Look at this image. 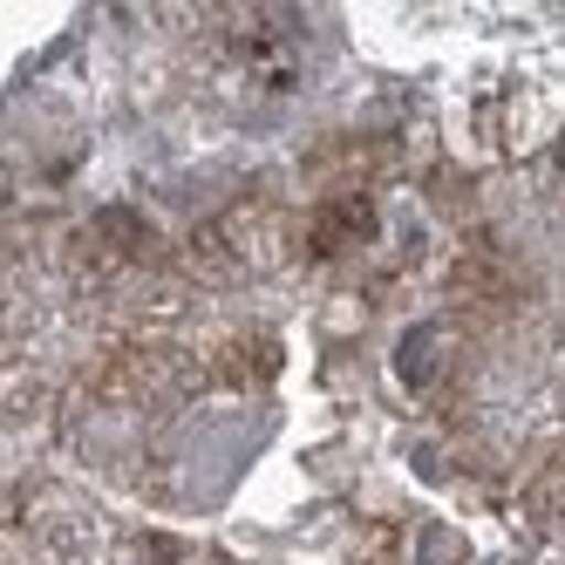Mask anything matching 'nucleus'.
Here are the masks:
<instances>
[{
    "label": "nucleus",
    "mask_w": 565,
    "mask_h": 565,
    "mask_svg": "<svg viewBox=\"0 0 565 565\" xmlns=\"http://www.w3.org/2000/svg\"><path fill=\"white\" fill-rule=\"evenodd\" d=\"M443 354H450V341H443V328H436V320H423V328H409V334H402V348H395V375L409 382V388H436V375H443Z\"/></svg>",
    "instance_id": "1"
},
{
    "label": "nucleus",
    "mask_w": 565,
    "mask_h": 565,
    "mask_svg": "<svg viewBox=\"0 0 565 565\" xmlns=\"http://www.w3.org/2000/svg\"><path fill=\"white\" fill-rule=\"evenodd\" d=\"M369 232H375V205H369V198H334V205L320 212V225H313V253L361 246Z\"/></svg>",
    "instance_id": "2"
}]
</instances>
